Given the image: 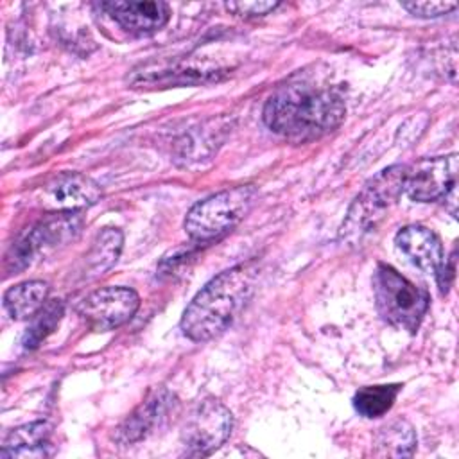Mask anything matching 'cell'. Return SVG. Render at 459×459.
Listing matches in <instances>:
<instances>
[{
  "instance_id": "6da1fadb",
  "label": "cell",
  "mask_w": 459,
  "mask_h": 459,
  "mask_svg": "<svg viewBox=\"0 0 459 459\" xmlns=\"http://www.w3.org/2000/svg\"><path fill=\"white\" fill-rule=\"evenodd\" d=\"M346 115L339 86L319 77H298L280 86L265 102V126L285 140L303 143L337 129Z\"/></svg>"
},
{
  "instance_id": "7a4b0ae2",
  "label": "cell",
  "mask_w": 459,
  "mask_h": 459,
  "mask_svg": "<svg viewBox=\"0 0 459 459\" xmlns=\"http://www.w3.org/2000/svg\"><path fill=\"white\" fill-rule=\"evenodd\" d=\"M258 278L255 260L237 264L212 278L181 316L183 333L195 342L221 335L249 301Z\"/></svg>"
},
{
  "instance_id": "3957f363",
  "label": "cell",
  "mask_w": 459,
  "mask_h": 459,
  "mask_svg": "<svg viewBox=\"0 0 459 459\" xmlns=\"http://www.w3.org/2000/svg\"><path fill=\"white\" fill-rule=\"evenodd\" d=\"M405 165H391L371 178L350 204L339 230L342 244L357 246L387 215L403 192Z\"/></svg>"
},
{
  "instance_id": "277c9868",
  "label": "cell",
  "mask_w": 459,
  "mask_h": 459,
  "mask_svg": "<svg viewBox=\"0 0 459 459\" xmlns=\"http://www.w3.org/2000/svg\"><path fill=\"white\" fill-rule=\"evenodd\" d=\"M258 190L255 185H238L195 203L185 217V231L199 244L212 242L231 231L251 210Z\"/></svg>"
},
{
  "instance_id": "5b68a950",
  "label": "cell",
  "mask_w": 459,
  "mask_h": 459,
  "mask_svg": "<svg viewBox=\"0 0 459 459\" xmlns=\"http://www.w3.org/2000/svg\"><path fill=\"white\" fill-rule=\"evenodd\" d=\"M378 314L393 326L414 333L429 308V294L402 276L394 267L378 264L373 274Z\"/></svg>"
},
{
  "instance_id": "8992f818",
  "label": "cell",
  "mask_w": 459,
  "mask_h": 459,
  "mask_svg": "<svg viewBox=\"0 0 459 459\" xmlns=\"http://www.w3.org/2000/svg\"><path fill=\"white\" fill-rule=\"evenodd\" d=\"M82 228L79 212H54L27 230L5 256L7 273H20L38 256L48 255L72 242Z\"/></svg>"
},
{
  "instance_id": "52a82bcc",
  "label": "cell",
  "mask_w": 459,
  "mask_h": 459,
  "mask_svg": "<svg viewBox=\"0 0 459 459\" xmlns=\"http://www.w3.org/2000/svg\"><path fill=\"white\" fill-rule=\"evenodd\" d=\"M231 427L233 416L222 402L212 396L195 402L181 427L185 454L194 457L213 454L226 443L231 434Z\"/></svg>"
},
{
  "instance_id": "ba28073f",
  "label": "cell",
  "mask_w": 459,
  "mask_h": 459,
  "mask_svg": "<svg viewBox=\"0 0 459 459\" xmlns=\"http://www.w3.org/2000/svg\"><path fill=\"white\" fill-rule=\"evenodd\" d=\"M140 298L129 287H100L77 307L79 316L95 332H108L126 325L138 310Z\"/></svg>"
},
{
  "instance_id": "9c48e42d",
  "label": "cell",
  "mask_w": 459,
  "mask_h": 459,
  "mask_svg": "<svg viewBox=\"0 0 459 459\" xmlns=\"http://www.w3.org/2000/svg\"><path fill=\"white\" fill-rule=\"evenodd\" d=\"M457 176V156L421 158L405 167L403 192L418 203H432L443 199L454 186Z\"/></svg>"
},
{
  "instance_id": "30bf717a",
  "label": "cell",
  "mask_w": 459,
  "mask_h": 459,
  "mask_svg": "<svg viewBox=\"0 0 459 459\" xmlns=\"http://www.w3.org/2000/svg\"><path fill=\"white\" fill-rule=\"evenodd\" d=\"M102 197V188L79 172H61L52 178L41 194V203L54 212H79L93 206Z\"/></svg>"
},
{
  "instance_id": "8fae6325",
  "label": "cell",
  "mask_w": 459,
  "mask_h": 459,
  "mask_svg": "<svg viewBox=\"0 0 459 459\" xmlns=\"http://www.w3.org/2000/svg\"><path fill=\"white\" fill-rule=\"evenodd\" d=\"M120 29L134 36H149L165 27L170 9L165 2H102L99 5Z\"/></svg>"
},
{
  "instance_id": "7c38bea8",
  "label": "cell",
  "mask_w": 459,
  "mask_h": 459,
  "mask_svg": "<svg viewBox=\"0 0 459 459\" xmlns=\"http://www.w3.org/2000/svg\"><path fill=\"white\" fill-rule=\"evenodd\" d=\"M172 405L174 398L167 389L151 393L117 429V441L122 445H131L147 437L165 421Z\"/></svg>"
},
{
  "instance_id": "4fadbf2b",
  "label": "cell",
  "mask_w": 459,
  "mask_h": 459,
  "mask_svg": "<svg viewBox=\"0 0 459 459\" xmlns=\"http://www.w3.org/2000/svg\"><path fill=\"white\" fill-rule=\"evenodd\" d=\"M394 244L412 265L425 273H436L445 260L439 237L421 224L402 228L394 237Z\"/></svg>"
},
{
  "instance_id": "5bb4252c",
  "label": "cell",
  "mask_w": 459,
  "mask_h": 459,
  "mask_svg": "<svg viewBox=\"0 0 459 459\" xmlns=\"http://www.w3.org/2000/svg\"><path fill=\"white\" fill-rule=\"evenodd\" d=\"M50 425L47 421H32L16 427L4 441L2 457H48L52 455Z\"/></svg>"
},
{
  "instance_id": "9a60e30c",
  "label": "cell",
  "mask_w": 459,
  "mask_h": 459,
  "mask_svg": "<svg viewBox=\"0 0 459 459\" xmlns=\"http://www.w3.org/2000/svg\"><path fill=\"white\" fill-rule=\"evenodd\" d=\"M124 235L118 228H104L97 233L91 247L84 256L82 274L86 280H95L109 271L120 256Z\"/></svg>"
},
{
  "instance_id": "2e32d148",
  "label": "cell",
  "mask_w": 459,
  "mask_h": 459,
  "mask_svg": "<svg viewBox=\"0 0 459 459\" xmlns=\"http://www.w3.org/2000/svg\"><path fill=\"white\" fill-rule=\"evenodd\" d=\"M48 285L41 280L22 281L9 287L4 294V308L14 321L32 317L47 301Z\"/></svg>"
},
{
  "instance_id": "e0dca14e",
  "label": "cell",
  "mask_w": 459,
  "mask_h": 459,
  "mask_svg": "<svg viewBox=\"0 0 459 459\" xmlns=\"http://www.w3.org/2000/svg\"><path fill=\"white\" fill-rule=\"evenodd\" d=\"M418 437L412 425L405 420H394L384 425L373 441V454L378 457H411Z\"/></svg>"
},
{
  "instance_id": "ac0fdd59",
  "label": "cell",
  "mask_w": 459,
  "mask_h": 459,
  "mask_svg": "<svg viewBox=\"0 0 459 459\" xmlns=\"http://www.w3.org/2000/svg\"><path fill=\"white\" fill-rule=\"evenodd\" d=\"M400 389V384H378L360 387L353 396V407L364 418L384 416L393 407Z\"/></svg>"
},
{
  "instance_id": "d6986e66",
  "label": "cell",
  "mask_w": 459,
  "mask_h": 459,
  "mask_svg": "<svg viewBox=\"0 0 459 459\" xmlns=\"http://www.w3.org/2000/svg\"><path fill=\"white\" fill-rule=\"evenodd\" d=\"M63 317V303L59 299H50L47 301L34 316L32 321L23 335V348L34 350L39 346L41 341H45L54 328L59 325Z\"/></svg>"
},
{
  "instance_id": "ffe728a7",
  "label": "cell",
  "mask_w": 459,
  "mask_h": 459,
  "mask_svg": "<svg viewBox=\"0 0 459 459\" xmlns=\"http://www.w3.org/2000/svg\"><path fill=\"white\" fill-rule=\"evenodd\" d=\"M412 16L418 18H437L457 7L455 2H405L402 4Z\"/></svg>"
},
{
  "instance_id": "44dd1931",
  "label": "cell",
  "mask_w": 459,
  "mask_h": 459,
  "mask_svg": "<svg viewBox=\"0 0 459 459\" xmlns=\"http://www.w3.org/2000/svg\"><path fill=\"white\" fill-rule=\"evenodd\" d=\"M280 4L278 2H230L226 4L224 7L228 11H231L233 14H238V16H244V18H258V16H265L269 14L271 11H274Z\"/></svg>"
}]
</instances>
